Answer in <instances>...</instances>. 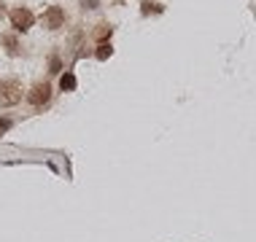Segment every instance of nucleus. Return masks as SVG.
Segmentation results:
<instances>
[{"label": "nucleus", "mask_w": 256, "mask_h": 242, "mask_svg": "<svg viewBox=\"0 0 256 242\" xmlns=\"http://www.w3.org/2000/svg\"><path fill=\"white\" fill-rule=\"evenodd\" d=\"M22 102V84L16 78L0 81V108H14Z\"/></svg>", "instance_id": "obj_1"}, {"label": "nucleus", "mask_w": 256, "mask_h": 242, "mask_svg": "<svg viewBox=\"0 0 256 242\" xmlns=\"http://www.w3.org/2000/svg\"><path fill=\"white\" fill-rule=\"evenodd\" d=\"M3 43L8 46V54H14V57L19 54V40L14 38V35H6V38H3Z\"/></svg>", "instance_id": "obj_6"}, {"label": "nucleus", "mask_w": 256, "mask_h": 242, "mask_svg": "<svg viewBox=\"0 0 256 242\" xmlns=\"http://www.w3.org/2000/svg\"><path fill=\"white\" fill-rule=\"evenodd\" d=\"M49 100H52V86L49 84H36L30 92H27V102H30L36 110L46 108V105H49Z\"/></svg>", "instance_id": "obj_3"}, {"label": "nucleus", "mask_w": 256, "mask_h": 242, "mask_svg": "<svg viewBox=\"0 0 256 242\" xmlns=\"http://www.w3.org/2000/svg\"><path fill=\"white\" fill-rule=\"evenodd\" d=\"M148 11H162V5L151 3V0H143V13H148Z\"/></svg>", "instance_id": "obj_8"}, {"label": "nucleus", "mask_w": 256, "mask_h": 242, "mask_svg": "<svg viewBox=\"0 0 256 242\" xmlns=\"http://www.w3.org/2000/svg\"><path fill=\"white\" fill-rule=\"evenodd\" d=\"M44 24L49 27V30H60V27H65V11L60 8V5H49L44 13Z\"/></svg>", "instance_id": "obj_4"}, {"label": "nucleus", "mask_w": 256, "mask_h": 242, "mask_svg": "<svg viewBox=\"0 0 256 242\" xmlns=\"http://www.w3.org/2000/svg\"><path fill=\"white\" fill-rule=\"evenodd\" d=\"M52 73H60V59L52 57Z\"/></svg>", "instance_id": "obj_12"}, {"label": "nucleus", "mask_w": 256, "mask_h": 242, "mask_svg": "<svg viewBox=\"0 0 256 242\" xmlns=\"http://www.w3.org/2000/svg\"><path fill=\"white\" fill-rule=\"evenodd\" d=\"M110 57V43H100L98 46V59H108Z\"/></svg>", "instance_id": "obj_7"}, {"label": "nucleus", "mask_w": 256, "mask_h": 242, "mask_svg": "<svg viewBox=\"0 0 256 242\" xmlns=\"http://www.w3.org/2000/svg\"><path fill=\"white\" fill-rule=\"evenodd\" d=\"M11 129V119H0V135H6Z\"/></svg>", "instance_id": "obj_10"}, {"label": "nucleus", "mask_w": 256, "mask_h": 242, "mask_svg": "<svg viewBox=\"0 0 256 242\" xmlns=\"http://www.w3.org/2000/svg\"><path fill=\"white\" fill-rule=\"evenodd\" d=\"M0 13H3V0H0Z\"/></svg>", "instance_id": "obj_13"}, {"label": "nucleus", "mask_w": 256, "mask_h": 242, "mask_svg": "<svg viewBox=\"0 0 256 242\" xmlns=\"http://www.w3.org/2000/svg\"><path fill=\"white\" fill-rule=\"evenodd\" d=\"M98 27H100V30H98V38H100V40L106 38V35H110V27H108V24H98Z\"/></svg>", "instance_id": "obj_9"}, {"label": "nucleus", "mask_w": 256, "mask_h": 242, "mask_svg": "<svg viewBox=\"0 0 256 242\" xmlns=\"http://www.w3.org/2000/svg\"><path fill=\"white\" fill-rule=\"evenodd\" d=\"M60 86H62V92H73V89H76V75L70 70H65V73H62V78H60Z\"/></svg>", "instance_id": "obj_5"}, {"label": "nucleus", "mask_w": 256, "mask_h": 242, "mask_svg": "<svg viewBox=\"0 0 256 242\" xmlns=\"http://www.w3.org/2000/svg\"><path fill=\"white\" fill-rule=\"evenodd\" d=\"M81 5L84 8H98V0H81Z\"/></svg>", "instance_id": "obj_11"}, {"label": "nucleus", "mask_w": 256, "mask_h": 242, "mask_svg": "<svg viewBox=\"0 0 256 242\" xmlns=\"http://www.w3.org/2000/svg\"><path fill=\"white\" fill-rule=\"evenodd\" d=\"M32 24H36V13H32L30 8L19 5V8L11 11V27H14L16 32H27Z\"/></svg>", "instance_id": "obj_2"}]
</instances>
